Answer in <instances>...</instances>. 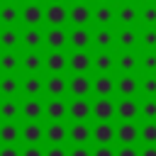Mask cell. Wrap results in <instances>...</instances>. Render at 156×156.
I'll return each mask as SVG.
<instances>
[{
	"instance_id": "37",
	"label": "cell",
	"mask_w": 156,
	"mask_h": 156,
	"mask_svg": "<svg viewBox=\"0 0 156 156\" xmlns=\"http://www.w3.org/2000/svg\"><path fill=\"white\" fill-rule=\"evenodd\" d=\"M139 139L144 144H156V119H144L139 127Z\"/></svg>"
},
{
	"instance_id": "21",
	"label": "cell",
	"mask_w": 156,
	"mask_h": 156,
	"mask_svg": "<svg viewBox=\"0 0 156 156\" xmlns=\"http://www.w3.org/2000/svg\"><path fill=\"white\" fill-rule=\"evenodd\" d=\"M115 93L119 98H134L139 93V78L134 73H122L117 80H115Z\"/></svg>"
},
{
	"instance_id": "29",
	"label": "cell",
	"mask_w": 156,
	"mask_h": 156,
	"mask_svg": "<svg viewBox=\"0 0 156 156\" xmlns=\"http://www.w3.org/2000/svg\"><path fill=\"white\" fill-rule=\"evenodd\" d=\"M93 22L98 27H110L115 22V7L110 2H95V7H93Z\"/></svg>"
},
{
	"instance_id": "18",
	"label": "cell",
	"mask_w": 156,
	"mask_h": 156,
	"mask_svg": "<svg viewBox=\"0 0 156 156\" xmlns=\"http://www.w3.org/2000/svg\"><path fill=\"white\" fill-rule=\"evenodd\" d=\"M93 119L95 122H112L115 119V100L112 98H95L93 100Z\"/></svg>"
},
{
	"instance_id": "13",
	"label": "cell",
	"mask_w": 156,
	"mask_h": 156,
	"mask_svg": "<svg viewBox=\"0 0 156 156\" xmlns=\"http://www.w3.org/2000/svg\"><path fill=\"white\" fill-rule=\"evenodd\" d=\"M115 141H119V144H136L139 141L136 119H119V124L115 127Z\"/></svg>"
},
{
	"instance_id": "40",
	"label": "cell",
	"mask_w": 156,
	"mask_h": 156,
	"mask_svg": "<svg viewBox=\"0 0 156 156\" xmlns=\"http://www.w3.org/2000/svg\"><path fill=\"white\" fill-rule=\"evenodd\" d=\"M139 117L144 119H156V98H144L139 102Z\"/></svg>"
},
{
	"instance_id": "55",
	"label": "cell",
	"mask_w": 156,
	"mask_h": 156,
	"mask_svg": "<svg viewBox=\"0 0 156 156\" xmlns=\"http://www.w3.org/2000/svg\"><path fill=\"white\" fill-rule=\"evenodd\" d=\"M119 2H134V0H119Z\"/></svg>"
},
{
	"instance_id": "24",
	"label": "cell",
	"mask_w": 156,
	"mask_h": 156,
	"mask_svg": "<svg viewBox=\"0 0 156 156\" xmlns=\"http://www.w3.org/2000/svg\"><path fill=\"white\" fill-rule=\"evenodd\" d=\"M93 71L95 73H112L115 71V54H112V49H98L93 54Z\"/></svg>"
},
{
	"instance_id": "35",
	"label": "cell",
	"mask_w": 156,
	"mask_h": 156,
	"mask_svg": "<svg viewBox=\"0 0 156 156\" xmlns=\"http://www.w3.org/2000/svg\"><path fill=\"white\" fill-rule=\"evenodd\" d=\"M0 24H20V2H0Z\"/></svg>"
},
{
	"instance_id": "50",
	"label": "cell",
	"mask_w": 156,
	"mask_h": 156,
	"mask_svg": "<svg viewBox=\"0 0 156 156\" xmlns=\"http://www.w3.org/2000/svg\"><path fill=\"white\" fill-rule=\"evenodd\" d=\"M22 2H44V0H22Z\"/></svg>"
},
{
	"instance_id": "17",
	"label": "cell",
	"mask_w": 156,
	"mask_h": 156,
	"mask_svg": "<svg viewBox=\"0 0 156 156\" xmlns=\"http://www.w3.org/2000/svg\"><path fill=\"white\" fill-rule=\"evenodd\" d=\"M44 119H68V102L63 98H49L44 100Z\"/></svg>"
},
{
	"instance_id": "43",
	"label": "cell",
	"mask_w": 156,
	"mask_h": 156,
	"mask_svg": "<svg viewBox=\"0 0 156 156\" xmlns=\"http://www.w3.org/2000/svg\"><path fill=\"white\" fill-rule=\"evenodd\" d=\"M44 156H68V146L66 144H49L44 149Z\"/></svg>"
},
{
	"instance_id": "48",
	"label": "cell",
	"mask_w": 156,
	"mask_h": 156,
	"mask_svg": "<svg viewBox=\"0 0 156 156\" xmlns=\"http://www.w3.org/2000/svg\"><path fill=\"white\" fill-rule=\"evenodd\" d=\"M93 156H115V149H112V144H98L93 149Z\"/></svg>"
},
{
	"instance_id": "4",
	"label": "cell",
	"mask_w": 156,
	"mask_h": 156,
	"mask_svg": "<svg viewBox=\"0 0 156 156\" xmlns=\"http://www.w3.org/2000/svg\"><path fill=\"white\" fill-rule=\"evenodd\" d=\"M20 141L22 144H41L44 141V124H41V119H22V124H20Z\"/></svg>"
},
{
	"instance_id": "32",
	"label": "cell",
	"mask_w": 156,
	"mask_h": 156,
	"mask_svg": "<svg viewBox=\"0 0 156 156\" xmlns=\"http://www.w3.org/2000/svg\"><path fill=\"white\" fill-rule=\"evenodd\" d=\"M93 141L95 144H112L115 141V124L112 122H95L93 124Z\"/></svg>"
},
{
	"instance_id": "30",
	"label": "cell",
	"mask_w": 156,
	"mask_h": 156,
	"mask_svg": "<svg viewBox=\"0 0 156 156\" xmlns=\"http://www.w3.org/2000/svg\"><path fill=\"white\" fill-rule=\"evenodd\" d=\"M115 68H117L119 73H134V71L139 68V56L134 54V49L117 54V56H115Z\"/></svg>"
},
{
	"instance_id": "31",
	"label": "cell",
	"mask_w": 156,
	"mask_h": 156,
	"mask_svg": "<svg viewBox=\"0 0 156 156\" xmlns=\"http://www.w3.org/2000/svg\"><path fill=\"white\" fill-rule=\"evenodd\" d=\"M20 71V49H2L0 51V73H17Z\"/></svg>"
},
{
	"instance_id": "33",
	"label": "cell",
	"mask_w": 156,
	"mask_h": 156,
	"mask_svg": "<svg viewBox=\"0 0 156 156\" xmlns=\"http://www.w3.org/2000/svg\"><path fill=\"white\" fill-rule=\"evenodd\" d=\"M17 95H20L17 73H0V98H17Z\"/></svg>"
},
{
	"instance_id": "39",
	"label": "cell",
	"mask_w": 156,
	"mask_h": 156,
	"mask_svg": "<svg viewBox=\"0 0 156 156\" xmlns=\"http://www.w3.org/2000/svg\"><path fill=\"white\" fill-rule=\"evenodd\" d=\"M139 20L146 27H156V2H144V7L139 10Z\"/></svg>"
},
{
	"instance_id": "28",
	"label": "cell",
	"mask_w": 156,
	"mask_h": 156,
	"mask_svg": "<svg viewBox=\"0 0 156 156\" xmlns=\"http://www.w3.org/2000/svg\"><path fill=\"white\" fill-rule=\"evenodd\" d=\"M0 144H20V119H0Z\"/></svg>"
},
{
	"instance_id": "1",
	"label": "cell",
	"mask_w": 156,
	"mask_h": 156,
	"mask_svg": "<svg viewBox=\"0 0 156 156\" xmlns=\"http://www.w3.org/2000/svg\"><path fill=\"white\" fill-rule=\"evenodd\" d=\"M20 71L22 73H41L44 71V51L41 49H20Z\"/></svg>"
},
{
	"instance_id": "11",
	"label": "cell",
	"mask_w": 156,
	"mask_h": 156,
	"mask_svg": "<svg viewBox=\"0 0 156 156\" xmlns=\"http://www.w3.org/2000/svg\"><path fill=\"white\" fill-rule=\"evenodd\" d=\"M93 93V78L88 73H73L68 78V95L71 98H88Z\"/></svg>"
},
{
	"instance_id": "20",
	"label": "cell",
	"mask_w": 156,
	"mask_h": 156,
	"mask_svg": "<svg viewBox=\"0 0 156 156\" xmlns=\"http://www.w3.org/2000/svg\"><path fill=\"white\" fill-rule=\"evenodd\" d=\"M68 46L71 49H90L93 46L90 27H71L68 29Z\"/></svg>"
},
{
	"instance_id": "26",
	"label": "cell",
	"mask_w": 156,
	"mask_h": 156,
	"mask_svg": "<svg viewBox=\"0 0 156 156\" xmlns=\"http://www.w3.org/2000/svg\"><path fill=\"white\" fill-rule=\"evenodd\" d=\"M20 49H44V29L41 27H22V46Z\"/></svg>"
},
{
	"instance_id": "54",
	"label": "cell",
	"mask_w": 156,
	"mask_h": 156,
	"mask_svg": "<svg viewBox=\"0 0 156 156\" xmlns=\"http://www.w3.org/2000/svg\"><path fill=\"white\" fill-rule=\"evenodd\" d=\"M71 2H88V0H71Z\"/></svg>"
},
{
	"instance_id": "46",
	"label": "cell",
	"mask_w": 156,
	"mask_h": 156,
	"mask_svg": "<svg viewBox=\"0 0 156 156\" xmlns=\"http://www.w3.org/2000/svg\"><path fill=\"white\" fill-rule=\"evenodd\" d=\"M22 156H44V146L41 144H24Z\"/></svg>"
},
{
	"instance_id": "52",
	"label": "cell",
	"mask_w": 156,
	"mask_h": 156,
	"mask_svg": "<svg viewBox=\"0 0 156 156\" xmlns=\"http://www.w3.org/2000/svg\"><path fill=\"white\" fill-rule=\"evenodd\" d=\"M46 2H66V0H46Z\"/></svg>"
},
{
	"instance_id": "12",
	"label": "cell",
	"mask_w": 156,
	"mask_h": 156,
	"mask_svg": "<svg viewBox=\"0 0 156 156\" xmlns=\"http://www.w3.org/2000/svg\"><path fill=\"white\" fill-rule=\"evenodd\" d=\"M20 93L24 98H41L44 95V78L41 73H24L20 80Z\"/></svg>"
},
{
	"instance_id": "42",
	"label": "cell",
	"mask_w": 156,
	"mask_h": 156,
	"mask_svg": "<svg viewBox=\"0 0 156 156\" xmlns=\"http://www.w3.org/2000/svg\"><path fill=\"white\" fill-rule=\"evenodd\" d=\"M139 66L144 68V73H156V49L149 51V54H144L139 58Z\"/></svg>"
},
{
	"instance_id": "56",
	"label": "cell",
	"mask_w": 156,
	"mask_h": 156,
	"mask_svg": "<svg viewBox=\"0 0 156 156\" xmlns=\"http://www.w3.org/2000/svg\"><path fill=\"white\" fill-rule=\"evenodd\" d=\"M144 2H156V0H144Z\"/></svg>"
},
{
	"instance_id": "8",
	"label": "cell",
	"mask_w": 156,
	"mask_h": 156,
	"mask_svg": "<svg viewBox=\"0 0 156 156\" xmlns=\"http://www.w3.org/2000/svg\"><path fill=\"white\" fill-rule=\"evenodd\" d=\"M44 95L46 98H66L68 95V78L63 73H49L44 78Z\"/></svg>"
},
{
	"instance_id": "5",
	"label": "cell",
	"mask_w": 156,
	"mask_h": 156,
	"mask_svg": "<svg viewBox=\"0 0 156 156\" xmlns=\"http://www.w3.org/2000/svg\"><path fill=\"white\" fill-rule=\"evenodd\" d=\"M44 141L46 144H68V124H66V119H49L44 124Z\"/></svg>"
},
{
	"instance_id": "49",
	"label": "cell",
	"mask_w": 156,
	"mask_h": 156,
	"mask_svg": "<svg viewBox=\"0 0 156 156\" xmlns=\"http://www.w3.org/2000/svg\"><path fill=\"white\" fill-rule=\"evenodd\" d=\"M139 156H156V144H144V149L139 151Z\"/></svg>"
},
{
	"instance_id": "38",
	"label": "cell",
	"mask_w": 156,
	"mask_h": 156,
	"mask_svg": "<svg viewBox=\"0 0 156 156\" xmlns=\"http://www.w3.org/2000/svg\"><path fill=\"white\" fill-rule=\"evenodd\" d=\"M139 93L144 98H156V73H144V80H139Z\"/></svg>"
},
{
	"instance_id": "6",
	"label": "cell",
	"mask_w": 156,
	"mask_h": 156,
	"mask_svg": "<svg viewBox=\"0 0 156 156\" xmlns=\"http://www.w3.org/2000/svg\"><path fill=\"white\" fill-rule=\"evenodd\" d=\"M44 71L46 73H66L68 71V54H66V49H49L44 54Z\"/></svg>"
},
{
	"instance_id": "15",
	"label": "cell",
	"mask_w": 156,
	"mask_h": 156,
	"mask_svg": "<svg viewBox=\"0 0 156 156\" xmlns=\"http://www.w3.org/2000/svg\"><path fill=\"white\" fill-rule=\"evenodd\" d=\"M20 119H44V100L41 98H22L20 100Z\"/></svg>"
},
{
	"instance_id": "2",
	"label": "cell",
	"mask_w": 156,
	"mask_h": 156,
	"mask_svg": "<svg viewBox=\"0 0 156 156\" xmlns=\"http://www.w3.org/2000/svg\"><path fill=\"white\" fill-rule=\"evenodd\" d=\"M20 24L41 27L44 24V5L41 2H22L20 5Z\"/></svg>"
},
{
	"instance_id": "47",
	"label": "cell",
	"mask_w": 156,
	"mask_h": 156,
	"mask_svg": "<svg viewBox=\"0 0 156 156\" xmlns=\"http://www.w3.org/2000/svg\"><path fill=\"white\" fill-rule=\"evenodd\" d=\"M115 156H139L134 144H119V149H115Z\"/></svg>"
},
{
	"instance_id": "44",
	"label": "cell",
	"mask_w": 156,
	"mask_h": 156,
	"mask_svg": "<svg viewBox=\"0 0 156 156\" xmlns=\"http://www.w3.org/2000/svg\"><path fill=\"white\" fill-rule=\"evenodd\" d=\"M68 156H93V149L88 144H71Z\"/></svg>"
},
{
	"instance_id": "14",
	"label": "cell",
	"mask_w": 156,
	"mask_h": 156,
	"mask_svg": "<svg viewBox=\"0 0 156 156\" xmlns=\"http://www.w3.org/2000/svg\"><path fill=\"white\" fill-rule=\"evenodd\" d=\"M22 46V27L20 24H0V51Z\"/></svg>"
},
{
	"instance_id": "19",
	"label": "cell",
	"mask_w": 156,
	"mask_h": 156,
	"mask_svg": "<svg viewBox=\"0 0 156 156\" xmlns=\"http://www.w3.org/2000/svg\"><path fill=\"white\" fill-rule=\"evenodd\" d=\"M115 22H119V27H134L139 22V7L134 2H119L115 10Z\"/></svg>"
},
{
	"instance_id": "23",
	"label": "cell",
	"mask_w": 156,
	"mask_h": 156,
	"mask_svg": "<svg viewBox=\"0 0 156 156\" xmlns=\"http://www.w3.org/2000/svg\"><path fill=\"white\" fill-rule=\"evenodd\" d=\"M139 44V34L134 27H119L115 32V46L122 49V51H129V49H136Z\"/></svg>"
},
{
	"instance_id": "25",
	"label": "cell",
	"mask_w": 156,
	"mask_h": 156,
	"mask_svg": "<svg viewBox=\"0 0 156 156\" xmlns=\"http://www.w3.org/2000/svg\"><path fill=\"white\" fill-rule=\"evenodd\" d=\"M115 117L117 119H136L139 117V102L134 98H119L115 102Z\"/></svg>"
},
{
	"instance_id": "45",
	"label": "cell",
	"mask_w": 156,
	"mask_h": 156,
	"mask_svg": "<svg viewBox=\"0 0 156 156\" xmlns=\"http://www.w3.org/2000/svg\"><path fill=\"white\" fill-rule=\"evenodd\" d=\"M0 156H22L20 144H0Z\"/></svg>"
},
{
	"instance_id": "41",
	"label": "cell",
	"mask_w": 156,
	"mask_h": 156,
	"mask_svg": "<svg viewBox=\"0 0 156 156\" xmlns=\"http://www.w3.org/2000/svg\"><path fill=\"white\" fill-rule=\"evenodd\" d=\"M139 41L144 44V49H149V51H154V49H156V27H146V29L141 32V37H139Z\"/></svg>"
},
{
	"instance_id": "7",
	"label": "cell",
	"mask_w": 156,
	"mask_h": 156,
	"mask_svg": "<svg viewBox=\"0 0 156 156\" xmlns=\"http://www.w3.org/2000/svg\"><path fill=\"white\" fill-rule=\"evenodd\" d=\"M93 22V7L88 2H71L68 5V24L71 27H88Z\"/></svg>"
},
{
	"instance_id": "53",
	"label": "cell",
	"mask_w": 156,
	"mask_h": 156,
	"mask_svg": "<svg viewBox=\"0 0 156 156\" xmlns=\"http://www.w3.org/2000/svg\"><path fill=\"white\" fill-rule=\"evenodd\" d=\"M95 2H112V0H95Z\"/></svg>"
},
{
	"instance_id": "3",
	"label": "cell",
	"mask_w": 156,
	"mask_h": 156,
	"mask_svg": "<svg viewBox=\"0 0 156 156\" xmlns=\"http://www.w3.org/2000/svg\"><path fill=\"white\" fill-rule=\"evenodd\" d=\"M44 24L46 27H66L68 24V5L66 2H46Z\"/></svg>"
},
{
	"instance_id": "10",
	"label": "cell",
	"mask_w": 156,
	"mask_h": 156,
	"mask_svg": "<svg viewBox=\"0 0 156 156\" xmlns=\"http://www.w3.org/2000/svg\"><path fill=\"white\" fill-rule=\"evenodd\" d=\"M93 68V54L88 49H71L68 54V71L71 73H88Z\"/></svg>"
},
{
	"instance_id": "34",
	"label": "cell",
	"mask_w": 156,
	"mask_h": 156,
	"mask_svg": "<svg viewBox=\"0 0 156 156\" xmlns=\"http://www.w3.org/2000/svg\"><path fill=\"white\" fill-rule=\"evenodd\" d=\"M93 46L95 49H115V29L98 27L93 32Z\"/></svg>"
},
{
	"instance_id": "27",
	"label": "cell",
	"mask_w": 156,
	"mask_h": 156,
	"mask_svg": "<svg viewBox=\"0 0 156 156\" xmlns=\"http://www.w3.org/2000/svg\"><path fill=\"white\" fill-rule=\"evenodd\" d=\"M93 93L98 98H112L115 95V78L110 73H98L93 78Z\"/></svg>"
},
{
	"instance_id": "9",
	"label": "cell",
	"mask_w": 156,
	"mask_h": 156,
	"mask_svg": "<svg viewBox=\"0 0 156 156\" xmlns=\"http://www.w3.org/2000/svg\"><path fill=\"white\" fill-rule=\"evenodd\" d=\"M93 141V127L88 119H71L68 124V144H90Z\"/></svg>"
},
{
	"instance_id": "16",
	"label": "cell",
	"mask_w": 156,
	"mask_h": 156,
	"mask_svg": "<svg viewBox=\"0 0 156 156\" xmlns=\"http://www.w3.org/2000/svg\"><path fill=\"white\" fill-rule=\"evenodd\" d=\"M44 46L46 49H68V29L66 27H46Z\"/></svg>"
},
{
	"instance_id": "51",
	"label": "cell",
	"mask_w": 156,
	"mask_h": 156,
	"mask_svg": "<svg viewBox=\"0 0 156 156\" xmlns=\"http://www.w3.org/2000/svg\"><path fill=\"white\" fill-rule=\"evenodd\" d=\"M0 2H20V0H0Z\"/></svg>"
},
{
	"instance_id": "22",
	"label": "cell",
	"mask_w": 156,
	"mask_h": 156,
	"mask_svg": "<svg viewBox=\"0 0 156 156\" xmlns=\"http://www.w3.org/2000/svg\"><path fill=\"white\" fill-rule=\"evenodd\" d=\"M90 117H93V102L88 98H71L68 119H90Z\"/></svg>"
},
{
	"instance_id": "36",
	"label": "cell",
	"mask_w": 156,
	"mask_h": 156,
	"mask_svg": "<svg viewBox=\"0 0 156 156\" xmlns=\"http://www.w3.org/2000/svg\"><path fill=\"white\" fill-rule=\"evenodd\" d=\"M0 119H20V100L0 98Z\"/></svg>"
}]
</instances>
